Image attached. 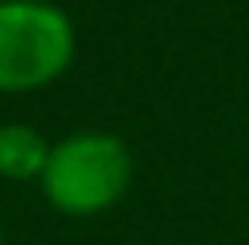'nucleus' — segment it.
<instances>
[{
	"label": "nucleus",
	"mask_w": 249,
	"mask_h": 245,
	"mask_svg": "<svg viewBox=\"0 0 249 245\" xmlns=\"http://www.w3.org/2000/svg\"><path fill=\"white\" fill-rule=\"evenodd\" d=\"M135 159L110 131H78L53 143L41 172V192L66 217H98L127 196Z\"/></svg>",
	"instance_id": "obj_1"
},
{
	"label": "nucleus",
	"mask_w": 249,
	"mask_h": 245,
	"mask_svg": "<svg viewBox=\"0 0 249 245\" xmlns=\"http://www.w3.org/2000/svg\"><path fill=\"white\" fill-rule=\"evenodd\" d=\"M74 20L49 0H0V94H29L70 70Z\"/></svg>",
	"instance_id": "obj_2"
},
{
	"label": "nucleus",
	"mask_w": 249,
	"mask_h": 245,
	"mask_svg": "<svg viewBox=\"0 0 249 245\" xmlns=\"http://www.w3.org/2000/svg\"><path fill=\"white\" fill-rule=\"evenodd\" d=\"M53 143L29 122H0V176L4 180H41Z\"/></svg>",
	"instance_id": "obj_3"
},
{
	"label": "nucleus",
	"mask_w": 249,
	"mask_h": 245,
	"mask_svg": "<svg viewBox=\"0 0 249 245\" xmlns=\"http://www.w3.org/2000/svg\"><path fill=\"white\" fill-rule=\"evenodd\" d=\"M0 245H4V229H0Z\"/></svg>",
	"instance_id": "obj_4"
}]
</instances>
